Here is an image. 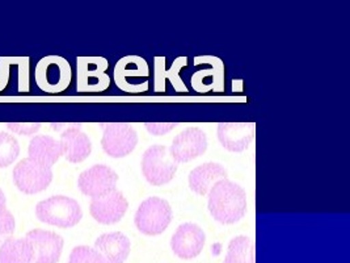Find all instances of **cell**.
Here are the masks:
<instances>
[{
	"label": "cell",
	"instance_id": "obj_1",
	"mask_svg": "<svg viewBox=\"0 0 350 263\" xmlns=\"http://www.w3.org/2000/svg\"><path fill=\"white\" fill-rule=\"evenodd\" d=\"M207 208L214 220L230 225L240 221L247 212V194L239 184L221 179L210 190Z\"/></svg>",
	"mask_w": 350,
	"mask_h": 263
},
{
	"label": "cell",
	"instance_id": "obj_2",
	"mask_svg": "<svg viewBox=\"0 0 350 263\" xmlns=\"http://www.w3.org/2000/svg\"><path fill=\"white\" fill-rule=\"evenodd\" d=\"M36 216L40 221L48 225L58 228H72L81 220L83 211L75 199L55 195L37 204Z\"/></svg>",
	"mask_w": 350,
	"mask_h": 263
},
{
	"label": "cell",
	"instance_id": "obj_3",
	"mask_svg": "<svg viewBox=\"0 0 350 263\" xmlns=\"http://www.w3.org/2000/svg\"><path fill=\"white\" fill-rule=\"evenodd\" d=\"M150 67L139 55L122 57L114 66L116 86L128 94H144L150 88Z\"/></svg>",
	"mask_w": 350,
	"mask_h": 263
},
{
	"label": "cell",
	"instance_id": "obj_4",
	"mask_svg": "<svg viewBox=\"0 0 350 263\" xmlns=\"http://www.w3.org/2000/svg\"><path fill=\"white\" fill-rule=\"evenodd\" d=\"M172 208L167 200L158 197L146 199L138 207L134 223L146 236H158L165 231L172 221Z\"/></svg>",
	"mask_w": 350,
	"mask_h": 263
},
{
	"label": "cell",
	"instance_id": "obj_5",
	"mask_svg": "<svg viewBox=\"0 0 350 263\" xmlns=\"http://www.w3.org/2000/svg\"><path fill=\"white\" fill-rule=\"evenodd\" d=\"M71 79V65L61 55L44 57L36 66V83L44 92H64L68 88Z\"/></svg>",
	"mask_w": 350,
	"mask_h": 263
},
{
	"label": "cell",
	"instance_id": "obj_6",
	"mask_svg": "<svg viewBox=\"0 0 350 263\" xmlns=\"http://www.w3.org/2000/svg\"><path fill=\"white\" fill-rule=\"evenodd\" d=\"M109 64L104 57H78L77 60V90L78 92H104L111 86L107 74Z\"/></svg>",
	"mask_w": 350,
	"mask_h": 263
},
{
	"label": "cell",
	"instance_id": "obj_7",
	"mask_svg": "<svg viewBox=\"0 0 350 263\" xmlns=\"http://www.w3.org/2000/svg\"><path fill=\"white\" fill-rule=\"evenodd\" d=\"M178 164L172 158L170 148L164 145H152L142 157V173L146 181L152 186L167 184L175 178Z\"/></svg>",
	"mask_w": 350,
	"mask_h": 263
},
{
	"label": "cell",
	"instance_id": "obj_8",
	"mask_svg": "<svg viewBox=\"0 0 350 263\" xmlns=\"http://www.w3.org/2000/svg\"><path fill=\"white\" fill-rule=\"evenodd\" d=\"M198 68L191 78V88L198 94L224 91V65L215 55H198L194 58Z\"/></svg>",
	"mask_w": 350,
	"mask_h": 263
},
{
	"label": "cell",
	"instance_id": "obj_9",
	"mask_svg": "<svg viewBox=\"0 0 350 263\" xmlns=\"http://www.w3.org/2000/svg\"><path fill=\"white\" fill-rule=\"evenodd\" d=\"M101 147L111 158H124L138 144V134L128 123H103Z\"/></svg>",
	"mask_w": 350,
	"mask_h": 263
},
{
	"label": "cell",
	"instance_id": "obj_10",
	"mask_svg": "<svg viewBox=\"0 0 350 263\" xmlns=\"http://www.w3.org/2000/svg\"><path fill=\"white\" fill-rule=\"evenodd\" d=\"M51 181V167L38 164L31 158L21 160L14 168V181L17 188L28 195L45 191Z\"/></svg>",
	"mask_w": 350,
	"mask_h": 263
},
{
	"label": "cell",
	"instance_id": "obj_11",
	"mask_svg": "<svg viewBox=\"0 0 350 263\" xmlns=\"http://www.w3.org/2000/svg\"><path fill=\"white\" fill-rule=\"evenodd\" d=\"M206 149V133L200 128L191 127L176 136L170 148V153L176 164H187L204 155Z\"/></svg>",
	"mask_w": 350,
	"mask_h": 263
},
{
	"label": "cell",
	"instance_id": "obj_12",
	"mask_svg": "<svg viewBox=\"0 0 350 263\" xmlns=\"http://www.w3.org/2000/svg\"><path fill=\"white\" fill-rule=\"evenodd\" d=\"M33 250L32 263H58L64 250V238L50 230L33 229L27 233Z\"/></svg>",
	"mask_w": 350,
	"mask_h": 263
},
{
	"label": "cell",
	"instance_id": "obj_13",
	"mask_svg": "<svg viewBox=\"0 0 350 263\" xmlns=\"http://www.w3.org/2000/svg\"><path fill=\"white\" fill-rule=\"evenodd\" d=\"M128 208L126 197L117 188L101 197H94L90 204L91 216L103 225H111L121 221Z\"/></svg>",
	"mask_w": 350,
	"mask_h": 263
},
{
	"label": "cell",
	"instance_id": "obj_14",
	"mask_svg": "<svg viewBox=\"0 0 350 263\" xmlns=\"http://www.w3.org/2000/svg\"><path fill=\"white\" fill-rule=\"evenodd\" d=\"M117 173L107 164H95L83 171L78 179L79 190L85 197H97L116 190Z\"/></svg>",
	"mask_w": 350,
	"mask_h": 263
},
{
	"label": "cell",
	"instance_id": "obj_15",
	"mask_svg": "<svg viewBox=\"0 0 350 263\" xmlns=\"http://www.w3.org/2000/svg\"><path fill=\"white\" fill-rule=\"evenodd\" d=\"M205 242V231L193 223H185L176 229L174 237L171 238V247L178 258L189 261L200 255Z\"/></svg>",
	"mask_w": 350,
	"mask_h": 263
},
{
	"label": "cell",
	"instance_id": "obj_16",
	"mask_svg": "<svg viewBox=\"0 0 350 263\" xmlns=\"http://www.w3.org/2000/svg\"><path fill=\"white\" fill-rule=\"evenodd\" d=\"M255 123H221L217 134L223 148L231 153H241L251 147L255 138Z\"/></svg>",
	"mask_w": 350,
	"mask_h": 263
},
{
	"label": "cell",
	"instance_id": "obj_17",
	"mask_svg": "<svg viewBox=\"0 0 350 263\" xmlns=\"http://www.w3.org/2000/svg\"><path fill=\"white\" fill-rule=\"evenodd\" d=\"M94 249L101 263H124L131 251V242L126 234L111 231L101 234Z\"/></svg>",
	"mask_w": 350,
	"mask_h": 263
},
{
	"label": "cell",
	"instance_id": "obj_18",
	"mask_svg": "<svg viewBox=\"0 0 350 263\" xmlns=\"http://www.w3.org/2000/svg\"><path fill=\"white\" fill-rule=\"evenodd\" d=\"M62 155L71 164H79L87 160L92 151L90 137L81 131V124H71L61 134Z\"/></svg>",
	"mask_w": 350,
	"mask_h": 263
},
{
	"label": "cell",
	"instance_id": "obj_19",
	"mask_svg": "<svg viewBox=\"0 0 350 263\" xmlns=\"http://www.w3.org/2000/svg\"><path fill=\"white\" fill-rule=\"evenodd\" d=\"M188 65L187 57H177L170 68H167L165 57H155L154 67H155V79H154V90L155 92H164L167 86L165 82L170 81L176 92L187 94L189 90L187 84L181 79L180 71Z\"/></svg>",
	"mask_w": 350,
	"mask_h": 263
},
{
	"label": "cell",
	"instance_id": "obj_20",
	"mask_svg": "<svg viewBox=\"0 0 350 263\" xmlns=\"http://www.w3.org/2000/svg\"><path fill=\"white\" fill-rule=\"evenodd\" d=\"M227 178V170L222 164L207 162L193 168L189 174V187L200 197H205L217 181Z\"/></svg>",
	"mask_w": 350,
	"mask_h": 263
},
{
	"label": "cell",
	"instance_id": "obj_21",
	"mask_svg": "<svg viewBox=\"0 0 350 263\" xmlns=\"http://www.w3.org/2000/svg\"><path fill=\"white\" fill-rule=\"evenodd\" d=\"M62 157L61 142L50 136H36L28 147V158L53 167Z\"/></svg>",
	"mask_w": 350,
	"mask_h": 263
},
{
	"label": "cell",
	"instance_id": "obj_22",
	"mask_svg": "<svg viewBox=\"0 0 350 263\" xmlns=\"http://www.w3.org/2000/svg\"><path fill=\"white\" fill-rule=\"evenodd\" d=\"M33 250L27 238H7L0 247V263H32Z\"/></svg>",
	"mask_w": 350,
	"mask_h": 263
},
{
	"label": "cell",
	"instance_id": "obj_23",
	"mask_svg": "<svg viewBox=\"0 0 350 263\" xmlns=\"http://www.w3.org/2000/svg\"><path fill=\"white\" fill-rule=\"evenodd\" d=\"M224 263H255V247L250 237L238 236L227 247Z\"/></svg>",
	"mask_w": 350,
	"mask_h": 263
},
{
	"label": "cell",
	"instance_id": "obj_24",
	"mask_svg": "<svg viewBox=\"0 0 350 263\" xmlns=\"http://www.w3.org/2000/svg\"><path fill=\"white\" fill-rule=\"evenodd\" d=\"M18 154L20 147L16 138L10 133L0 132V168L14 164Z\"/></svg>",
	"mask_w": 350,
	"mask_h": 263
},
{
	"label": "cell",
	"instance_id": "obj_25",
	"mask_svg": "<svg viewBox=\"0 0 350 263\" xmlns=\"http://www.w3.org/2000/svg\"><path fill=\"white\" fill-rule=\"evenodd\" d=\"M68 263H101L94 247H77L72 249Z\"/></svg>",
	"mask_w": 350,
	"mask_h": 263
},
{
	"label": "cell",
	"instance_id": "obj_26",
	"mask_svg": "<svg viewBox=\"0 0 350 263\" xmlns=\"http://www.w3.org/2000/svg\"><path fill=\"white\" fill-rule=\"evenodd\" d=\"M16 221L14 214H11L8 210L0 212V240L7 238L8 236H12L15 231Z\"/></svg>",
	"mask_w": 350,
	"mask_h": 263
},
{
	"label": "cell",
	"instance_id": "obj_27",
	"mask_svg": "<svg viewBox=\"0 0 350 263\" xmlns=\"http://www.w3.org/2000/svg\"><path fill=\"white\" fill-rule=\"evenodd\" d=\"M42 127L41 123H8L5 124V128L8 131L14 132L21 136H32L40 131Z\"/></svg>",
	"mask_w": 350,
	"mask_h": 263
},
{
	"label": "cell",
	"instance_id": "obj_28",
	"mask_svg": "<svg viewBox=\"0 0 350 263\" xmlns=\"http://www.w3.org/2000/svg\"><path fill=\"white\" fill-rule=\"evenodd\" d=\"M178 124L177 123H146L144 128L152 136H164L174 131Z\"/></svg>",
	"mask_w": 350,
	"mask_h": 263
},
{
	"label": "cell",
	"instance_id": "obj_29",
	"mask_svg": "<svg viewBox=\"0 0 350 263\" xmlns=\"http://www.w3.org/2000/svg\"><path fill=\"white\" fill-rule=\"evenodd\" d=\"M5 205H7V199H5V195H4L3 190L0 188V212H3V211L7 210Z\"/></svg>",
	"mask_w": 350,
	"mask_h": 263
}]
</instances>
